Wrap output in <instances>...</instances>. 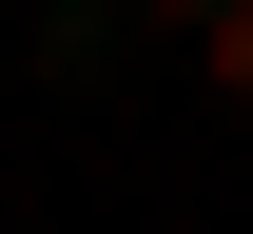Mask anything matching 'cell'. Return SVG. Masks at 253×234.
<instances>
[{
	"instance_id": "cell-2",
	"label": "cell",
	"mask_w": 253,
	"mask_h": 234,
	"mask_svg": "<svg viewBox=\"0 0 253 234\" xmlns=\"http://www.w3.org/2000/svg\"><path fill=\"white\" fill-rule=\"evenodd\" d=\"M156 20H214V0H156Z\"/></svg>"
},
{
	"instance_id": "cell-1",
	"label": "cell",
	"mask_w": 253,
	"mask_h": 234,
	"mask_svg": "<svg viewBox=\"0 0 253 234\" xmlns=\"http://www.w3.org/2000/svg\"><path fill=\"white\" fill-rule=\"evenodd\" d=\"M195 39H214V98L253 117V0H214V20H195Z\"/></svg>"
}]
</instances>
